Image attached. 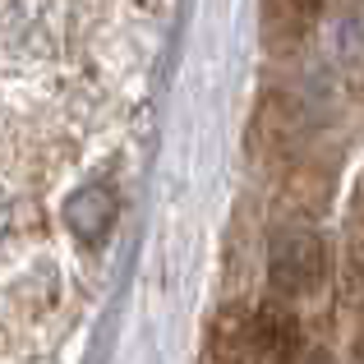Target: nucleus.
I'll return each mask as SVG.
<instances>
[{"label":"nucleus","mask_w":364,"mask_h":364,"mask_svg":"<svg viewBox=\"0 0 364 364\" xmlns=\"http://www.w3.org/2000/svg\"><path fill=\"white\" fill-rule=\"evenodd\" d=\"M318 277H323V245H318V235L291 231L286 240H277V249H272V282L282 286V291L300 295V291H309Z\"/></svg>","instance_id":"1"},{"label":"nucleus","mask_w":364,"mask_h":364,"mask_svg":"<svg viewBox=\"0 0 364 364\" xmlns=\"http://www.w3.org/2000/svg\"><path fill=\"white\" fill-rule=\"evenodd\" d=\"M346 277L350 286H364V171L350 189V208H346Z\"/></svg>","instance_id":"3"},{"label":"nucleus","mask_w":364,"mask_h":364,"mask_svg":"<svg viewBox=\"0 0 364 364\" xmlns=\"http://www.w3.org/2000/svg\"><path fill=\"white\" fill-rule=\"evenodd\" d=\"M9 231V203H5V194H0V235Z\"/></svg>","instance_id":"5"},{"label":"nucleus","mask_w":364,"mask_h":364,"mask_svg":"<svg viewBox=\"0 0 364 364\" xmlns=\"http://www.w3.org/2000/svg\"><path fill=\"white\" fill-rule=\"evenodd\" d=\"M286 9H291L295 18H304V23H309V18L323 9V0H286Z\"/></svg>","instance_id":"4"},{"label":"nucleus","mask_w":364,"mask_h":364,"mask_svg":"<svg viewBox=\"0 0 364 364\" xmlns=\"http://www.w3.org/2000/svg\"><path fill=\"white\" fill-rule=\"evenodd\" d=\"M65 222H70V231L79 235V240L97 245L102 235L111 231V222H116V194H111L107 185L79 189V194L65 203Z\"/></svg>","instance_id":"2"}]
</instances>
